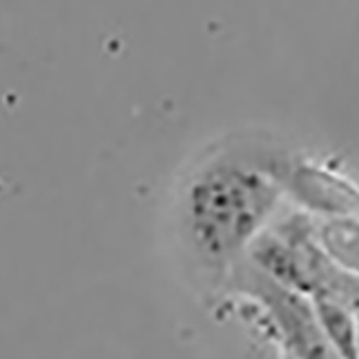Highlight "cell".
I'll use <instances>...</instances> for the list:
<instances>
[{"mask_svg": "<svg viewBox=\"0 0 359 359\" xmlns=\"http://www.w3.org/2000/svg\"><path fill=\"white\" fill-rule=\"evenodd\" d=\"M278 200L280 184L271 168L245 158L208 163L185 194L189 243L205 264H230L264 232Z\"/></svg>", "mask_w": 359, "mask_h": 359, "instance_id": "6da1fadb", "label": "cell"}, {"mask_svg": "<svg viewBox=\"0 0 359 359\" xmlns=\"http://www.w3.org/2000/svg\"><path fill=\"white\" fill-rule=\"evenodd\" d=\"M322 243L329 255L341 261L345 268L359 269V224L331 223L322 229Z\"/></svg>", "mask_w": 359, "mask_h": 359, "instance_id": "7a4b0ae2", "label": "cell"}, {"mask_svg": "<svg viewBox=\"0 0 359 359\" xmlns=\"http://www.w3.org/2000/svg\"><path fill=\"white\" fill-rule=\"evenodd\" d=\"M358 351H359V331H358Z\"/></svg>", "mask_w": 359, "mask_h": 359, "instance_id": "3957f363", "label": "cell"}]
</instances>
